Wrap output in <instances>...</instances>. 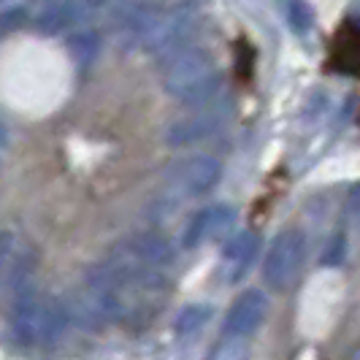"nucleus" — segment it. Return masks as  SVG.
<instances>
[{
	"mask_svg": "<svg viewBox=\"0 0 360 360\" xmlns=\"http://www.w3.org/2000/svg\"><path fill=\"white\" fill-rule=\"evenodd\" d=\"M328 68L347 76H360V27L355 22H344L336 30L328 54Z\"/></svg>",
	"mask_w": 360,
	"mask_h": 360,
	"instance_id": "nucleus-6",
	"label": "nucleus"
},
{
	"mask_svg": "<svg viewBox=\"0 0 360 360\" xmlns=\"http://www.w3.org/2000/svg\"><path fill=\"white\" fill-rule=\"evenodd\" d=\"M290 14H292V27H295V30H307L309 25H311V11H309L307 3H301V0L292 3Z\"/></svg>",
	"mask_w": 360,
	"mask_h": 360,
	"instance_id": "nucleus-15",
	"label": "nucleus"
},
{
	"mask_svg": "<svg viewBox=\"0 0 360 360\" xmlns=\"http://www.w3.org/2000/svg\"><path fill=\"white\" fill-rule=\"evenodd\" d=\"M133 255L141 263H165V260H171V247H168V241L160 238V236L146 233L133 244Z\"/></svg>",
	"mask_w": 360,
	"mask_h": 360,
	"instance_id": "nucleus-9",
	"label": "nucleus"
},
{
	"mask_svg": "<svg viewBox=\"0 0 360 360\" xmlns=\"http://www.w3.org/2000/svg\"><path fill=\"white\" fill-rule=\"evenodd\" d=\"M206 130H209V125H203L200 120L198 122H179L168 130V141L171 144H190L193 139H200Z\"/></svg>",
	"mask_w": 360,
	"mask_h": 360,
	"instance_id": "nucleus-13",
	"label": "nucleus"
},
{
	"mask_svg": "<svg viewBox=\"0 0 360 360\" xmlns=\"http://www.w3.org/2000/svg\"><path fill=\"white\" fill-rule=\"evenodd\" d=\"M22 22H25V11L22 8H8L3 14V30L8 33V30H14V25H22Z\"/></svg>",
	"mask_w": 360,
	"mask_h": 360,
	"instance_id": "nucleus-16",
	"label": "nucleus"
},
{
	"mask_svg": "<svg viewBox=\"0 0 360 360\" xmlns=\"http://www.w3.org/2000/svg\"><path fill=\"white\" fill-rule=\"evenodd\" d=\"M36 266V250L22 238V236H3V269L6 276H25L27 271H33Z\"/></svg>",
	"mask_w": 360,
	"mask_h": 360,
	"instance_id": "nucleus-8",
	"label": "nucleus"
},
{
	"mask_svg": "<svg viewBox=\"0 0 360 360\" xmlns=\"http://www.w3.org/2000/svg\"><path fill=\"white\" fill-rule=\"evenodd\" d=\"M266 314H269V301H266V295L257 292V290H250V292H244L233 307H231L225 330H228L231 336H250V333H255V330L260 328V323L266 320Z\"/></svg>",
	"mask_w": 360,
	"mask_h": 360,
	"instance_id": "nucleus-5",
	"label": "nucleus"
},
{
	"mask_svg": "<svg viewBox=\"0 0 360 360\" xmlns=\"http://www.w3.org/2000/svg\"><path fill=\"white\" fill-rule=\"evenodd\" d=\"M301 266H304V236L295 231H285L271 244L263 263V276L271 288L285 290L298 279Z\"/></svg>",
	"mask_w": 360,
	"mask_h": 360,
	"instance_id": "nucleus-3",
	"label": "nucleus"
},
{
	"mask_svg": "<svg viewBox=\"0 0 360 360\" xmlns=\"http://www.w3.org/2000/svg\"><path fill=\"white\" fill-rule=\"evenodd\" d=\"M219 162L209 155H195L190 160L179 162L174 171H171V181L174 187L181 193H190V195H200V193H209L219 181Z\"/></svg>",
	"mask_w": 360,
	"mask_h": 360,
	"instance_id": "nucleus-4",
	"label": "nucleus"
},
{
	"mask_svg": "<svg viewBox=\"0 0 360 360\" xmlns=\"http://www.w3.org/2000/svg\"><path fill=\"white\" fill-rule=\"evenodd\" d=\"M255 250H257V238H255V233L244 231V233H236L233 241L225 247V257L236 263V269H244L252 260Z\"/></svg>",
	"mask_w": 360,
	"mask_h": 360,
	"instance_id": "nucleus-10",
	"label": "nucleus"
},
{
	"mask_svg": "<svg viewBox=\"0 0 360 360\" xmlns=\"http://www.w3.org/2000/svg\"><path fill=\"white\" fill-rule=\"evenodd\" d=\"M344 252H347L344 236H333V238H330V244H328V250H325L323 263H325V266H336V263H342Z\"/></svg>",
	"mask_w": 360,
	"mask_h": 360,
	"instance_id": "nucleus-14",
	"label": "nucleus"
},
{
	"mask_svg": "<svg viewBox=\"0 0 360 360\" xmlns=\"http://www.w3.org/2000/svg\"><path fill=\"white\" fill-rule=\"evenodd\" d=\"M209 317H212V309L203 307V304H193V307H187L179 314V320H176V330H179V333H195L198 328L206 325Z\"/></svg>",
	"mask_w": 360,
	"mask_h": 360,
	"instance_id": "nucleus-11",
	"label": "nucleus"
},
{
	"mask_svg": "<svg viewBox=\"0 0 360 360\" xmlns=\"http://www.w3.org/2000/svg\"><path fill=\"white\" fill-rule=\"evenodd\" d=\"M14 333L22 344H49L54 342L63 328L65 314L54 304H44L38 298H22L14 307Z\"/></svg>",
	"mask_w": 360,
	"mask_h": 360,
	"instance_id": "nucleus-2",
	"label": "nucleus"
},
{
	"mask_svg": "<svg viewBox=\"0 0 360 360\" xmlns=\"http://www.w3.org/2000/svg\"><path fill=\"white\" fill-rule=\"evenodd\" d=\"M233 225V212L228 206H217V209H206L200 212L190 228H187V236H184V244L187 247H195L203 238H219L222 233H228Z\"/></svg>",
	"mask_w": 360,
	"mask_h": 360,
	"instance_id": "nucleus-7",
	"label": "nucleus"
},
{
	"mask_svg": "<svg viewBox=\"0 0 360 360\" xmlns=\"http://www.w3.org/2000/svg\"><path fill=\"white\" fill-rule=\"evenodd\" d=\"M68 52L73 54L76 63H90L92 57L98 54V38L92 33H84V36H73L68 41Z\"/></svg>",
	"mask_w": 360,
	"mask_h": 360,
	"instance_id": "nucleus-12",
	"label": "nucleus"
},
{
	"mask_svg": "<svg viewBox=\"0 0 360 360\" xmlns=\"http://www.w3.org/2000/svg\"><path fill=\"white\" fill-rule=\"evenodd\" d=\"M347 212H349V214H360V187H355V190L349 193V198H347Z\"/></svg>",
	"mask_w": 360,
	"mask_h": 360,
	"instance_id": "nucleus-17",
	"label": "nucleus"
},
{
	"mask_svg": "<svg viewBox=\"0 0 360 360\" xmlns=\"http://www.w3.org/2000/svg\"><path fill=\"white\" fill-rule=\"evenodd\" d=\"M165 84L184 103H203L219 87L214 63L206 52H187L174 60V65L165 73Z\"/></svg>",
	"mask_w": 360,
	"mask_h": 360,
	"instance_id": "nucleus-1",
	"label": "nucleus"
}]
</instances>
